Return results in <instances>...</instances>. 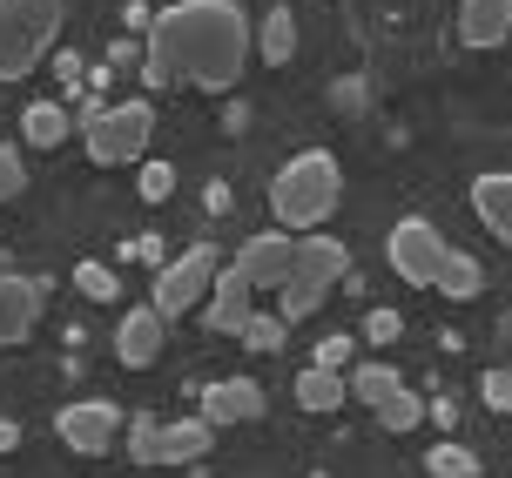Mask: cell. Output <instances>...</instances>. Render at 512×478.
Returning a JSON list of instances; mask_svg holds the SVG:
<instances>
[{"label": "cell", "mask_w": 512, "mask_h": 478, "mask_svg": "<svg viewBox=\"0 0 512 478\" xmlns=\"http://www.w3.org/2000/svg\"><path fill=\"white\" fill-rule=\"evenodd\" d=\"M75 283H81V297H115V277H108V270H102V263H81V270H75Z\"/></svg>", "instance_id": "484cf974"}, {"label": "cell", "mask_w": 512, "mask_h": 478, "mask_svg": "<svg viewBox=\"0 0 512 478\" xmlns=\"http://www.w3.org/2000/svg\"><path fill=\"white\" fill-rule=\"evenodd\" d=\"M452 256L459 250H452L425 216H405V223L391 229V270H398L405 283H418V290H438L445 270H452Z\"/></svg>", "instance_id": "8992f818"}, {"label": "cell", "mask_w": 512, "mask_h": 478, "mask_svg": "<svg viewBox=\"0 0 512 478\" xmlns=\"http://www.w3.org/2000/svg\"><path fill=\"white\" fill-rule=\"evenodd\" d=\"M283 337H290V324H283V317H263V310H256L250 324H243V344H250V351H283Z\"/></svg>", "instance_id": "7402d4cb"}, {"label": "cell", "mask_w": 512, "mask_h": 478, "mask_svg": "<svg viewBox=\"0 0 512 478\" xmlns=\"http://www.w3.org/2000/svg\"><path fill=\"white\" fill-rule=\"evenodd\" d=\"M337 202H344V169H337V155L324 149H304L290 155L270 182V209H277V229L290 236H304V229H324L337 216Z\"/></svg>", "instance_id": "7a4b0ae2"}, {"label": "cell", "mask_w": 512, "mask_h": 478, "mask_svg": "<svg viewBox=\"0 0 512 478\" xmlns=\"http://www.w3.org/2000/svg\"><path fill=\"white\" fill-rule=\"evenodd\" d=\"M250 68V14L236 0H176L149 21L142 75L155 88H209L223 95Z\"/></svg>", "instance_id": "6da1fadb"}, {"label": "cell", "mask_w": 512, "mask_h": 478, "mask_svg": "<svg viewBox=\"0 0 512 478\" xmlns=\"http://www.w3.org/2000/svg\"><path fill=\"white\" fill-rule=\"evenodd\" d=\"M169 182H176V176H169V162H155V169H142V196L162 202V196H169Z\"/></svg>", "instance_id": "f1b7e54d"}, {"label": "cell", "mask_w": 512, "mask_h": 478, "mask_svg": "<svg viewBox=\"0 0 512 478\" xmlns=\"http://www.w3.org/2000/svg\"><path fill=\"white\" fill-rule=\"evenodd\" d=\"M351 398L371 404V418H378L384 431H418V418H425V404L411 398V384L391 371V364H364L358 378H351Z\"/></svg>", "instance_id": "52a82bcc"}, {"label": "cell", "mask_w": 512, "mask_h": 478, "mask_svg": "<svg viewBox=\"0 0 512 478\" xmlns=\"http://www.w3.org/2000/svg\"><path fill=\"white\" fill-rule=\"evenodd\" d=\"M472 209L499 243H512V169H492V176L472 182Z\"/></svg>", "instance_id": "e0dca14e"}, {"label": "cell", "mask_w": 512, "mask_h": 478, "mask_svg": "<svg viewBox=\"0 0 512 478\" xmlns=\"http://www.w3.org/2000/svg\"><path fill=\"white\" fill-rule=\"evenodd\" d=\"M216 425L209 418H176V425H155V465H189L209 452Z\"/></svg>", "instance_id": "2e32d148"}, {"label": "cell", "mask_w": 512, "mask_h": 478, "mask_svg": "<svg viewBox=\"0 0 512 478\" xmlns=\"http://www.w3.org/2000/svg\"><path fill=\"white\" fill-rule=\"evenodd\" d=\"M115 425H122V411L108 398H81V404H61V418H54V431H61V445L81 458H102L108 445H115Z\"/></svg>", "instance_id": "30bf717a"}, {"label": "cell", "mask_w": 512, "mask_h": 478, "mask_svg": "<svg viewBox=\"0 0 512 478\" xmlns=\"http://www.w3.org/2000/svg\"><path fill=\"white\" fill-rule=\"evenodd\" d=\"M344 398H351V384L337 378L331 364H304V371H297V404H304V411H337Z\"/></svg>", "instance_id": "ac0fdd59"}, {"label": "cell", "mask_w": 512, "mask_h": 478, "mask_svg": "<svg viewBox=\"0 0 512 478\" xmlns=\"http://www.w3.org/2000/svg\"><path fill=\"white\" fill-rule=\"evenodd\" d=\"M479 290H486V270H479V256H452V270H445V283H438V297L472 303Z\"/></svg>", "instance_id": "44dd1931"}, {"label": "cell", "mask_w": 512, "mask_h": 478, "mask_svg": "<svg viewBox=\"0 0 512 478\" xmlns=\"http://www.w3.org/2000/svg\"><path fill=\"white\" fill-rule=\"evenodd\" d=\"M512 34V0H459V41L465 48H499Z\"/></svg>", "instance_id": "9a60e30c"}, {"label": "cell", "mask_w": 512, "mask_h": 478, "mask_svg": "<svg viewBox=\"0 0 512 478\" xmlns=\"http://www.w3.org/2000/svg\"><path fill=\"white\" fill-rule=\"evenodd\" d=\"M61 34V0H0V81H21Z\"/></svg>", "instance_id": "3957f363"}, {"label": "cell", "mask_w": 512, "mask_h": 478, "mask_svg": "<svg viewBox=\"0 0 512 478\" xmlns=\"http://www.w3.org/2000/svg\"><path fill=\"white\" fill-rule=\"evenodd\" d=\"M479 391H486L492 411H512V371H486V384H479Z\"/></svg>", "instance_id": "4316f807"}, {"label": "cell", "mask_w": 512, "mask_h": 478, "mask_svg": "<svg viewBox=\"0 0 512 478\" xmlns=\"http://www.w3.org/2000/svg\"><path fill=\"white\" fill-rule=\"evenodd\" d=\"M351 277V250L337 243L331 229H304L297 236V263H290V283L310 290V297H331V283Z\"/></svg>", "instance_id": "ba28073f"}, {"label": "cell", "mask_w": 512, "mask_h": 478, "mask_svg": "<svg viewBox=\"0 0 512 478\" xmlns=\"http://www.w3.org/2000/svg\"><path fill=\"white\" fill-rule=\"evenodd\" d=\"M34 317H41V283L21 277V270L0 256V351L21 344L27 330H34Z\"/></svg>", "instance_id": "4fadbf2b"}, {"label": "cell", "mask_w": 512, "mask_h": 478, "mask_svg": "<svg viewBox=\"0 0 512 478\" xmlns=\"http://www.w3.org/2000/svg\"><path fill=\"white\" fill-rule=\"evenodd\" d=\"M344 357H351V344H344V337H331V344H324V351H317V364H331V371H337V364H344Z\"/></svg>", "instance_id": "f546056e"}, {"label": "cell", "mask_w": 512, "mask_h": 478, "mask_svg": "<svg viewBox=\"0 0 512 478\" xmlns=\"http://www.w3.org/2000/svg\"><path fill=\"white\" fill-rule=\"evenodd\" d=\"M128 458H135V465H155V418L149 411L128 425Z\"/></svg>", "instance_id": "cb8c5ba5"}, {"label": "cell", "mask_w": 512, "mask_h": 478, "mask_svg": "<svg viewBox=\"0 0 512 478\" xmlns=\"http://www.w3.org/2000/svg\"><path fill=\"white\" fill-rule=\"evenodd\" d=\"M290 263H297V236L290 229H263V236H250L236 250V270L250 277L256 297H277L283 283H290Z\"/></svg>", "instance_id": "9c48e42d"}, {"label": "cell", "mask_w": 512, "mask_h": 478, "mask_svg": "<svg viewBox=\"0 0 512 478\" xmlns=\"http://www.w3.org/2000/svg\"><path fill=\"white\" fill-rule=\"evenodd\" d=\"M216 277H223V256H216V243H196V250H182L162 277H155V310L176 324V317H189V310H203L209 290H216Z\"/></svg>", "instance_id": "5b68a950"}, {"label": "cell", "mask_w": 512, "mask_h": 478, "mask_svg": "<svg viewBox=\"0 0 512 478\" xmlns=\"http://www.w3.org/2000/svg\"><path fill=\"white\" fill-rule=\"evenodd\" d=\"M27 189V169H21V155L14 149H0V202H14Z\"/></svg>", "instance_id": "d4e9b609"}, {"label": "cell", "mask_w": 512, "mask_h": 478, "mask_svg": "<svg viewBox=\"0 0 512 478\" xmlns=\"http://www.w3.org/2000/svg\"><path fill=\"white\" fill-rule=\"evenodd\" d=\"M155 135V108L149 101H122V108H95L88 115V162L95 169H122L149 149Z\"/></svg>", "instance_id": "277c9868"}, {"label": "cell", "mask_w": 512, "mask_h": 478, "mask_svg": "<svg viewBox=\"0 0 512 478\" xmlns=\"http://www.w3.org/2000/svg\"><path fill=\"white\" fill-rule=\"evenodd\" d=\"M256 317V290H250V277L236 270V263H223V277H216V290H209V303H203V324L216 330V337H243V324Z\"/></svg>", "instance_id": "7c38bea8"}, {"label": "cell", "mask_w": 512, "mask_h": 478, "mask_svg": "<svg viewBox=\"0 0 512 478\" xmlns=\"http://www.w3.org/2000/svg\"><path fill=\"white\" fill-rule=\"evenodd\" d=\"M290 54H297V14H290V7H270V14H263V61L283 68Z\"/></svg>", "instance_id": "ffe728a7"}, {"label": "cell", "mask_w": 512, "mask_h": 478, "mask_svg": "<svg viewBox=\"0 0 512 478\" xmlns=\"http://www.w3.org/2000/svg\"><path fill=\"white\" fill-rule=\"evenodd\" d=\"M203 418L216 431L223 425H250V418H263V384L250 378H223V384H209L203 391Z\"/></svg>", "instance_id": "5bb4252c"}, {"label": "cell", "mask_w": 512, "mask_h": 478, "mask_svg": "<svg viewBox=\"0 0 512 478\" xmlns=\"http://www.w3.org/2000/svg\"><path fill=\"white\" fill-rule=\"evenodd\" d=\"M425 465H432L438 478H472V472H479V458L465 452V445H432V452H425Z\"/></svg>", "instance_id": "603a6c76"}, {"label": "cell", "mask_w": 512, "mask_h": 478, "mask_svg": "<svg viewBox=\"0 0 512 478\" xmlns=\"http://www.w3.org/2000/svg\"><path fill=\"white\" fill-rule=\"evenodd\" d=\"M21 128H27V142H34V149H61V142H68V108L34 101V108L21 115Z\"/></svg>", "instance_id": "d6986e66"}, {"label": "cell", "mask_w": 512, "mask_h": 478, "mask_svg": "<svg viewBox=\"0 0 512 478\" xmlns=\"http://www.w3.org/2000/svg\"><path fill=\"white\" fill-rule=\"evenodd\" d=\"M162 351H169V317H162L155 303L128 310L122 324H115V357H122L128 371H149V364H155Z\"/></svg>", "instance_id": "8fae6325"}, {"label": "cell", "mask_w": 512, "mask_h": 478, "mask_svg": "<svg viewBox=\"0 0 512 478\" xmlns=\"http://www.w3.org/2000/svg\"><path fill=\"white\" fill-rule=\"evenodd\" d=\"M364 330H371V344H391V337H398V310H371Z\"/></svg>", "instance_id": "83f0119b"}]
</instances>
